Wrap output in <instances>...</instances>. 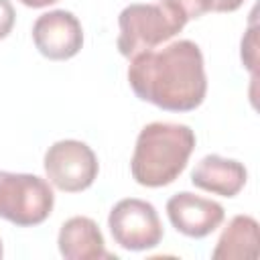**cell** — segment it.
Returning <instances> with one entry per match:
<instances>
[{"mask_svg":"<svg viewBox=\"0 0 260 260\" xmlns=\"http://www.w3.org/2000/svg\"><path fill=\"white\" fill-rule=\"evenodd\" d=\"M128 83L142 102L167 112H191L207 93L203 53L189 39L140 53L128 65Z\"/></svg>","mask_w":260,"mask_h":260,"instance_id":"6da1fadb","label":"cell"},{"mask_svg":"<svg viewBox=\"0 0 260 260\" xmlns=\"http://www.w3.org/2000/svg\"><path fill=\"white\" fill-rule=\"evenodd\" d=\"M195 148V132L187 124L150 122L138 138L130 160L132 177L142 187L171 185L187 167Z\"/></svg>","mask_w":260,"mask_h":260,"instance_id":"7a4b0ae2","label":"cell"},{"mask_svg":"<svg viewBox=\"0 0 260 260\" xmlns=\"http://www.w3.org/2000/svg\"><path fill=\"white\" fill-rule=\"evenodd\" d=\"M187 20L189 18L171 0L128 4L118 16V51L126 59H134L179 35Z\"/></svg>","mask_w":260,"mask_h":260,"instance_id":"3957f363","label":"cell"},{"mask_svg":"<svg viewBox=\"0 0 260 260\" xmlns=\"http://www.w3.org/2000/svg\"><path fill=\"white\" fill-rule=\"evenodd\" d=\"M55 205L47 179L30 173L0 171V217L14 225L30 228L43 223Z\"/></svg>","mask_w":260,"mask_h":260,"instance_id":"277c9868","label":"cell"},{"mask_svg":"<svg viewBox=\"0 0 260 260\" xmlns=\"http://www.w3.org/2000/svg\"><path fill=\"white\" fill-rule=\"evenodd\" d=\"M45 175L53 187L79 193L93 185L100 173L95 152L81 140H57L45 152Z\"/></svg>","mask_w":260,"mask_h":260,"instance_id":"5b68a950","label":"cell"},{"mask_svg":"<svg viewBox=\"0 0 260 260\" xmlns=\"http://www.w3.org/2000/svg\"><path fill=\"white\" fill-rule=\"evenodd\" d=\"M108 228L114 242L130 252L150 250L162 240V223L154 205L136 197L120 199L112 207Z\"/></svg>","mask_w":260,"mask_h":260,"instance_id":"8992f818","label":"cell"},{"mask_svg":"<svg viewBox=\"0 0 260 260\" xmlns=\"http://www.w3.org/2000/svg\"><path fill=\"white\" fill-rule=\"evenodd\" d=\"M32 41L39 53L51 61L75 57L83 47V28L79 18L69 10H51L41 14L32 24Z\"/></svg>","mask_w":260,"mask_h":260,"instance_id":"52a82bcc","label":"cell"},{"mask_svg":"<svg viewBox=\"0 0 260 260\" xmlns=\"http://www.w3.org/2000/svg\"><path fill=\"white\" fill-rule=\"evenodd\" d=\"M167 215L179 234L187 238H205L221 225L225 211L213 199L181 191L167 201Z\"/></svg>","mask_w":260,"mask_h":260,"instance_id":"ba28073f","label":"cell"},{"mask_svg":"<svg viewBox=\"0 0 260 260\" xmlns=\"http://www.w3.org/2000/svg\"><path fill=\"white\" fill-rule=\"evenodd\" d=\"M57 246L65 260H116V256L106 250V242L98 223L85 215L69 217L61 225Z\"/></svg>","mask_w":260,"mask_h":260,"instance_id":"9c48e42d","label":"cell"},{"mask_svg":"<svg viewBox=\"0 0 260 260\" xmlns=\"http://www.w3.org/2000/svg\"><path fill=\"white\" fill-rule=\"evenodd\" d=\"M248 181V171L240 160L223 158L219 154L203 156L191 173V183L203 191L236 197Z\"/></svg>","mask_w":260,"mask_h":260,"instance_id":"30bf717a","label":"cell"},{"mask_svg":"<svg viewBox=\"0 0 260 260\" xmlns=\"http://www.w3.org/2000/svg\"><path fill=\"white\" fill-rule=\"evenodd\" d=\"M258 221L252 215H234L223 228L211 258L213 260H254L258 256Z\"/></svg>","mask_w":260,"mask_h":260,"instance_id":"8fae6325","label":"cell"},{"mask_svg":"<svg viewBox=\"0 0 260 260\" xmlns=\"http://www.w3.org/2000/svg\"><path fill=\"white\" fill-rule=\"evenodd\" d=\"M187 18H201L203 14L213 10V0H171Z\"/></svg>","mask_w":260,"mask_h":260,"instance_id":"7c38bea8","label":"cell"},{"mask_svg":"<svg viewBox=\"0 0 260 260\" xmlns=\"http://www.w3.org/2000/svg\"><path fill=\"white\" fill-rule=\"evenodd\" d=\"M242 61L252 71V75H256V30L254 26H250L248 35L242 39Z\"/></svg>","mask_w":260,"mask_h":260,"instance_id":"4fadbf2b","label":"cell"},{"mask_svg":"<svg viewBox=\"0 0 260 260\" xmlns=\"http://www.w3.org/2000/svg\"><path fill=\"white\" fill-rule=\"evenodd\" d=\"M14 6L10 0H0V39H6L14 26Z\"/></svg>","mask_w":260,"mask_h":260,"instance_id":"5bb4252c","label":"cell"},{"mask_svg":"<svg viewBox=\"0 0 260 260\" xmlns=\"http://www.w3.org/2000/svg\"><path fill=\"white\" fill-rule=\"evenodd\" d=\"M244 4V0H213V12H234Z\"/></svg>","mask_w":260,"mask_h":260,"instance_id":"9a60e30c","label":"cell"},{"mask_svg":"<svg viewBox=\"0 0 260 260\" xmlns=\"http://www.w3.org/2000/svg\"><path fill=\"white\" fill-rule=\"evenodd\" d=\"M18 2L24 4V6H28V8H45V6L55 4V2H59V0H18Z\"/></svg>","mask_w":260,"mask_h":260,"instance_id":"2e32d148","label":"cell"},{"mask_svg":"<svg viewBox=\"0 0 260 260\" xmlns=\"http://www.w3.org/2000/svg\"><path fill=\"white\" fill-rule=\"evenodd\" d=\"M2 254H4V250H2V240H0V258H2Z\"/></svg>","mask_w":260,"mask_h":260,"instance_id":"e0dca14e","label":"cell"}]
</instances>
